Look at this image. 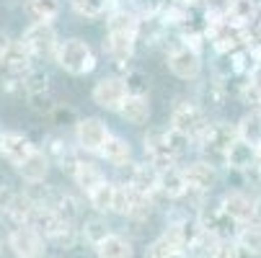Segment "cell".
Segmentation results:
<instances>
[{
	"mask_svg": "<svg viewBox=\"0 0 261 258\" xmlns=\"http://www.w3.org/2000/svg\"><path fill=\"white\" fill-rule=\"evenodd\" d=\"M137 39V18L127 11H119L109 21V36H106V52L114 62H127L132 57V47Z\"/></svg>",
	"mask_w": 261,
	"mask_h": 258,
	"instance_id": "1",
	"label": "cell"
},
{
	"mask_svg": "<svg viewBox=\"0 0 261 258\" xmlns=\"http://www.w3.org/2000/svg\"><path fill=\"white\" fill-rule=\"evenodd\" d=\"M55 62L67 72V75H88V72H93L96 67V52L91 49L88 42L83 39H65L60 42L57 47V54H55Z\"/></svg>",
	"mask_w": 261,
	"mask_h": 258,
	"instance_id": "2",
	"label": "cell"
},
{
	"mask_svg": "<svg viewBox=\"0 0 261 258\" xmlns=\"http://www.w3.org/2000/svg\"><path fill=\"white\" fill-rule=\"evenodd\" d=\"M23 47L29 49V54L34 57V62H44V60H55L57 54V47H60V36L55 31L52 23H39L34 21L23 36H21Z\"/></svg>",
	"mask_w": 261,
	"mask_h": 258,
	"instance_id": "3",
	"label": "cell"
},
{
	"mask_svg": "<svg viewBox=\"0 0 261 258\" xmlns=\"http://www.w3.org/2000/svg\"><path fill=\"white\" fill-rule=\"evenodd\" d=\"M8 248L16 258H47V238L31 225H13L8 233Z\"/></svg>",
	"mask_w": 261,
	"mask_h": 258,
	"instance_id": "4",
	"label": "cell"
},
{
	"mask_svg": "<svg viewBox=\"0 0 261 258\" xmlns=\"http://www.w3.org/2000/svg\"><path fill=\"white\" fill-rule=\"evenodd\" d=\"M127 93H129V83H127L124 78H119V75H106V78H101V80L93 85L91 98H93L96 106L106 108V111H119V106L124 103Z\"/></svg>",
	"mask_w": 261,
	"mask_h": 258,
	"instance_id": "5",
	"label": "cell"
},
{
	"mask_svg": "<svg viewBox=\"0 0 261 258\" xmlns=\"http://www.w3.org/2000/svg\"><path fill=\"white\" fill-rule=\"evenodd\" d=\"M0 67H3L8 75L23 78L26 72L34 67V57L29 54V49L23 47L21 39H0Z\"/></svg>",
	"mask_w": 261,
	"mask_h": 258,
	"instance_id": "6",
	"label": "cell"
},
{
	"mask_svg": "<svg viewBox=\"0 0 261 258\" xmlns=\"http://www.w3.org/2000/svg\"><path fill=\"white\" fill-rule=\"evenodd\" d=\"M109 137H111L109 127L101 119H96V117H86V119L75 122V142H78L81 150H86V153L98 155L103 150V145H106Z\"/></svg>",
	"mask_w": 261,
	"mask_h": 258,
	"instance_id": "7",
	"label": "cell"
},
{
	"mask_svg": "<svg viewBox=\"0 0 261 258\" xmlns=\"http://www.w3.org/2000/svg\"><path fill=\"white\" fill-rule=\"evenodd\" d=\"M34 150H36V145L23 132L6 129L3 134H0V158H3L8 165H13V168H18Z\"/></svg>",
	"mask_w": 261,
	"mask_h": 258,
	"instance_id": "8",
	"label": "cell"
},
{
	"mask_svg": "<svg viewBox=\"0 0 261 258\" xmlns=\"http://www.w3.org/2000/svg\"><path fill=\"white\" fill-rule=\"evenodd\" d=\"M220 207L225 209L238 225H246V222H253V219H258V202L243 191H228L225 196H222Z\"/></svg>",
	"mask_w": 261,
	"mask_h": 258,
	"instance_id": "9",
	"label": "cell"
},
{
	"mask_svg": "<svg viewBox=\"0 0 261 258\" xmlns=\"http://www.w3.org/2000/svg\"><path fill=\"white\" fill-rule=\"evenodd\" d=\"M127 124L132 127H145L147 122H150V114H153V108H150V98H147V93H137V91H129L124 103L119 106V111H117Z\"/></svg>",
	"mask_w": 261,
	"mask_h": 258,
	"instance_id": "10",
	"label": "cell"
},
{
	"mask_svg": "<svg viewBox=\"0 0 261 258\" xmlns=\"http://www.w3.org/2000/svg\"><path fill=\"white\" fill-rule=\"evenodd\" d=\"M168 70L181 80H194V78H199V72H202V60H199V54L194 49L178 47V49H173L168 54Z\"/></svg>",
	"mask_w": 261,
	"mask_h": 258,
	"instance_id": "11",
	"label": "cell"
},
{
	"mask_svg": "<svg viewBox=\"0 0 261 258\" xmlns=\"http://www.w3.org/2000/svg\"><path fill=\"white\" fill-rule=\"evenodd\" d=\"M49 165H52L49 155L36 147V150H34L16 170H18V176L23 178V183H44V181H47V173H49Z\"/></svg>",
	"mask_w": 261,
	"mask_h": 258,
	"instance_id": "12",
	"label": "cell"
},
{
	"mask_svg": "<svg viewBox=\"0 0 261 258\" xmlns=\"http://www.w3.org/2000/svg\"><path fill=\"white\" fill-rule=\"evenodd\" d=\"M171 127L178 129V132H184L186 137H194V134H199V132L207 129L204 117L199 114V108H194V106H189V103L178 106L176 111H173V117H171Z\"/></svg>",
	"mask_w": 261,
	"mask_h": 258,
	"instance_id": "13",
	"label": "cell"
},
{
	"mask_svg": "<svg viewBox=\"0 0 261 258\" xmlns=\"http://www.w3.org/2000/svg\"><path fill=\"white\" fill-rule=\"evenodd\" d=\"M225 160L230 168L236 170H248V168H258V147L243 142V139H233L228 153H225Z\"/></svg>",
	"mask_w": 261,
	"mask_h": 258,
	"instance_id": "14",
	"label": "cell"
},
{
	"mask_svg": "<svg viewBox=\"0 0 261 258\" xmlns=\"http://www.w3.org/2000/svg\"><path fill=\"white\" fill-rule=\"evenodd\" d=\"M98 155L114 168H127V165H132V145L119 134H111Z\"/></svg>",
	"mask_w": 261,
	"mask_h": 258,
	"instance_id": "15",
	"label": "cell"
},
{
	"mask_svg": "<svg viewBox=\"0 0 261 258\" xmlns=\"http://www.w3.org/2000/svg\"><path fill=\"white\" fill-rule=\"evenodd\" d=\"M98 258H135V248L132 240L119 235V233H109L101 243L93 245Z\"/></svg>",
	"mask_w": 261,
	"mask_h": 258,
	"instance_id": "16",
	"label": "cell"
},
{
	"mask_svg": "<svg viewBox=\"0 0 261 258\" xmlns=\"http://www.w3.org/2000/svg\"><path fill=\"white\" fill-rule=\"evenodd\" d=\"M202 227H207L210 233H215L217 238H236L238 233H236V227H241L236 219L222 209V207H217V209H212V212H204V217H202Z\"/></svg>",
	"mask_w": 261,
	"mask_h": 258,
	"instance_id": "17",
	"label": "cell"
},
{
	"mask_svg": "<svg viewBox=\"0 0 261 258\" xmlns=\"http://www.w3.org/2000/svg\"><path fill=\"white\" fill-rule=\"evenodd\" d=\"M158 191L166 194L168 199H181L186 191H189V183H186L184 170L178 168H161L158 170Z\"/></svg>",
	"mask_w": 261,
	"mask_h": 258,
	"instance_id": "18",
	"label": "cell"
},
{
	"mask_svg": "<svg viewBox=\"0 0 261 258\" xmlns=\"http://www.w3.org/2000/svg\"><path fill=\"white\" fill-rule=\"evenodd\" d=\"M184 176H186V183H189V191H199V194L210 191L215 186V181H217L215 168L210 163H202V160L186 165L184 168Z\"/></svg>",
	"mask_w": 261,
	"mask_h": 258,
	"instance_id": "19",
	"label": "cell"
},
{
	"mask_svg": "<svg viewBox=\"0 0 261 258\" xmlns=\"http://www.w3.org/2000/svg\"><path fill=\"white\" fill-rule=\"evenodd\" d=\"M72 181H75V186H78L83 194H91L98 183L106 181V176H103V170H101L96 163H91V160H78L75 168H72Z\"/></svg>",
	"mask_w": 261,
	"mask_h": 258,
	"instance_id": "20",
	"label": "cell"
},
{
	"mask_svg": "<svg viewBox=\"0 0 261 258\" xmlns=\"http://www.w3.org/2000/svg\"><path fill=\"white\" fill-rule=\"evenodd\" d=\"M220 240L222 238H217L215 233H210L207 227H197V233H194V238L189 240V253L194 255V258H215V253H217V245H220Z\"/></svg>",
	"mask_w": 261,
	"mask_h": 258,
	"instance_id": "21",
	"label": "cell"
},
{
	"mask_svg": "<svg viewBox=\"0 0 261 258\" xmlns=\"http://www.w3.org/2000/svg\"><path fill=\"white\" fill-rule=\"evenodd\" d=\"M127 183H132L137 191L153 196L158 191V168L153 163H147V165H132V176H129Z\"/></svg>",
	"mask_w": 261,
	"mask_h": 258,
	"instance_id": "22",
	"label": "cell"
},
{
	"mask_svg": "<svg viewBox=\"0 0 261 258\" xmlns=\"http://www.w3.org/2000/svg\"><path fill=\"white\" fill-rule=\"evenodd\" d=\"M23 6H26V13L39 23H55L62 11L60 0H26Z\"/></svg>",
	"mask_w": 261,
	"mask_h": 258,
	"instance_id": "23",
	"label": "cell"
},
{
	"mask_svg": "<svg viewBox=\"0 0 261 258\" xmlns=\"http://www.w3.org/2000/svg\"><path fill=\"white\" fill-rule=\"evenodd\" d=\"M236 240L241 243L246 255H261V219H253V222L241 225Z\"/></svg>",
	"mask_w": 261,
	"mask_h": 258,
	"instance_id": "24",
	"label": "cell"
},
{
	"mask_svg": "<svg viewBox=\"0 0 261 258\" xmlns=\"http://www.w3.org/2000/svg\"><path fill=\"white\" fill-rule=\"evenodd\" d=\"M86 196H88V204L93 207L96 214H106V212H111V202H114V181H103V183H98V186H96L91 194H86Z\"/></svg>",
	"mask_w": 261,
	"mask_h": 258,
	"instance_id": "25",
	"label": "cell"
},
{
	"mask_svg": "<svg viewBox=\"0 0 261 258\" xmlns=\"http://www.w3.org/2000/svg\"><path fill=\"white\" fill-rule=\"evenodd\" d=\"M238 139L253 145V147H261V111H251L241 119L238 124Z\"/></svg>",
	"mask_w": 261,
	"mask_h": 258,
	"instance_id": "26",
	"label": "cell"
},
{
	"mask_svg": "<svg viewBox=\"0 0 261 258\" xmlns=\"http://www.w3.org/2000/svg\"><path fill=\"white\" fill-rule=\"evenodd\" d=\"M55 212L65 219V222H70V225H78L81 222V214H83L81 202L75 196H70V194H60V199L55 204Z\"/></svg>",
	"mask_w": 261,
	"mask_h": 258,
	"instance_id": "27",
	"label": "cell"
},
{
	"mask_svg": "<svg viewBox=\"0 0 261 258\" xmlns=\"http://www.w3.org/2000/svg\"><path fill=\"white\" fill-rule=\"evenodd\" d=\"M106 235H109V227H106V222H103L101 217H91V219H86L83 227H81V238H83L86 243H91V245L101 243Z\"/></svg>",
	"mask_w": 261,
	"mask_h": 258,
	"instance_id": "28",
	"label": "cell"
},
{
	"mask_svg": "<svg viewBox=\"0 0 261 258\" xmlns=\"http://www.w3.org/2000/svg\"><path fill=\"white\" fill-rule=\"evenodd\" d=\"M215 258H246V250L241 248L236 238H225V240H220Z\"/></svg>",
	"mask_w": 261,
	"mask_h": 258,
	"instance_id": "29",
	"label": "cell"
},
{
	"mask_svg": "<svg viewBox=\"0 0 261 258\" xmlns=\"http://www.w3.org/2000/svg\"><path fill=\"white\" fill-rule=\"evenodd\" d=\"M72 8L86 18H93L101 13V0H72Z\"/></svg>",
	"mask_w": 261,
	"mask_h": 258,
	"instance_id": "30",
	"label": "cell"
},
{
	"mask_svg": "<svg viewBox=\"0 0 261 258\" xmlns=\"http://www.w3.org/2000/svg\"><path fill=\"white\" fill-rule=\"evenodd\" d=\"M168 258H189V255H186V250H173Z\"/></svg>",
	"mask_w": 261,
	"mask_h": 258,
	"instance_id": "31",
	"label": "cell"
},
{
	"mask_svg": "<svg viewBox=\"0 0 261 258\" xmlns=\"http://www.w3.org/2000/svg\"><path fill=\"white\" fill-rule=\"evenodd\" d=\"M258 165H261V147H258Z\"/></svg>",
	"mask_w": 261,
	"mask_h": 258,
	"instance_id": "32",
	"label": "cell"
},
{
	"mask_svg": "<svg viewBox=\"0 0 261 258\" xmlns=\"http://www.w3.org/2000/svg\"><path fill=\"white\" fill-rule=\"evenodd\" d=\"M0 258H3V243H0Z\"/></svg>",
	"mask_w": 261,
	"mask_h": 258,
	"instance_id": "33",
	"label": "cell"
},
{
	"mask_svg": "<svg viewBox=\"0 0 261 258\" xmlns=\"http://www.w3.org/2000/svg\"><path fill=\"white\" fill-rule=\"evenodd\" d=\"M0 134H3V129H0Z\"/></svg>",
	"mask_w": 261,
	"mask_h": 258,
	"instance_id": "34",
	"label": "cell"
},
{
	"mask_svg": "<svg viewBox=\"0 0 261 258\" xmlns=\"http://www.w3.org/2000/svg\"><path fill=\"white\" fill-rule=\"evenodd\" d=\"M52 258H55V255H52Z\"/></svg>",
	"mask_w": 261,
	"mask_h": 258,
	"instance_id": "35",
	"label": "cell"
}]
</instances>
